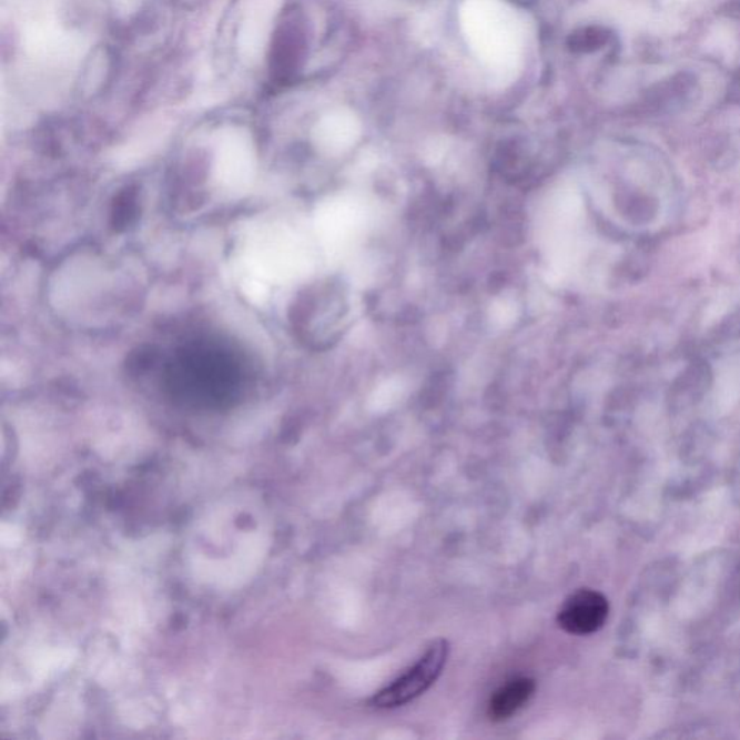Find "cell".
Wrapping results in <instances>:
<instances>
[{"label":"cell","instance_id":"1","mask_svg":"<svg viewBox=\"0 0 740 740\" xmlns=\"http://www.w3.org/2000/svg\"><path fill=\"white\" fill-rule=\"evenodd\" d=\"M463 32L477 59L490 69H513L523 52L520 19L504 0H466L460 11Z\"/></svg>","mask_w":740,"mask_h":740},{"label":"cell","instance_id":"2","mask_svg":"<svg viewBox=\"0 0 740 740\" xmlns=\"http://www.w3.org/2000/svg\"><path fill=\"white\" fill-rule=\"evenodd\" d=\"M448 651H450V647H448L446 639H438L414 667L396 678L393 685L385 687L378 695H375L371 704L378 709H394L426 693L429 687L442 676L443 668L447 662Z\"/></svg>","mask_w":740,"mask_h":740},{"label":"cell","instance_id":"3","mask_svg":"<svg viewBox=\"0 0 740 740\" xmlns=\"http://www.w3.org/2000/svg\"><path fill=\"white\" fill-rule=\"evenodd\" d=\"M608 616V599L599 591L581 589L565 601L557 620L566 632L585 637L604 628Z\"/></svg>","mask_w":740,"mask_h":740},{"label":"cell","instance_id":"4","mask_svg":"<svg viewBox=\"0 0 740 740\" xmlns=\"http://www.w3.org/2000/svg\"><path fill=\"white\" fill-rule=\"evenodd\" d=\"M536 681L531 678H517L500 687L489 701L488 714L494 722H504L517 714L536 693Z\"/></svg>","mask_w":740,"mask_h":740}]
</instances>
